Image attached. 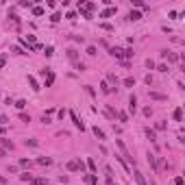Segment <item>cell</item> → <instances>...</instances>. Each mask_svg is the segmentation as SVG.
<instances>
[{
    "label": "cell",
    "mask_w": 185,
    "mask_h": 185,
    "mask_svg": "<svg viewBox=\"0 0 185 185\" xmlns=\"http://www.w3.org/2000/svg\"><path fill=\"white\" fill-rule=\"evenodd\" d=\"M116 144H118V148H120V152H122V157L129 161V163H135V159H133V155L129 152V148H126V144L122 141V139H116Z\"/></svg>",
    "instance_id": "6da1fadb"
},
{
    "label": "cell",
    "mask_w": 185,
    "mask_h": 185,
    "mask_svg": "<svg viewBox=\"0 0 185 185\" xmlns=\"http://www.w3.org/2000/svg\"><path fill=\"white\" fill-rule=\"evenodd\" d=\"M68 170L70 172H83L85 170V161H81V159H72V161H68Z\"/></svg>",
    "instance_id": "7a4b0ae2"
},
{
    "label": "cell",
    "mask_w": 185,
    "mask_h": 185,
    "mask_svg": "<svg viewBox=\"0 0 185 185\" xmlns=\"http://www.w3.org/2000/svg\"><path fill=\"white\" fill-rule=\"evenodd\" d=\"M70 118H72V122H74V126H76L79 131H85V124L81 122V118H79V116H76L74 111H70Z\"/></svg>",
    "instance_id": "3957f363"
},
{
    "label": "cell",
    "mask_w": 185,
    "mask_h": 185,
    "mask_svg": "<svg viewBox=\"0 0 185 185\" xmlns=\"http://www.w3.org/2000/svg\"><path fill=\"white\" fill-rule=\"evenodd\" d=\"M109 54H111V57H116V59H124V50H122V48H118V46L109 48Z\"/></svg>",
    "instance_id": "277c9868"
},
{
    "label": "cell",
    "mask_w": 185,
    "mask_h": 185,
    "mask_svg": "<svg viewBox=\"0 0 185 185\" xmlns=\"http://www.w3.org/2000/svg\"><path fill=\"white\" fill-rule=\"evenodd\" d=\"M129 111H131V113L137 111V96H135V94H131V98H129Z\"/></svg>",
    "instance_id": "5b68a950"
},
{
    "label": "cell",
    "mask_w": 185,
    "mask_h": 185,
    "mask_svg": "<svg viewBox=\"0 0 185 185\" xmlns=\"http://www.w3.org/2000/svg\"><path fill=\"white\" fill-rule=\"evenodd\" d=\"M133 179H135V183H137V185H148V183H146V179H144V174H141L139 170L133 172Z\"/></svg>",
    "instance_id": "8992f818"
},
{
    "label": "cell",
    "mask_w": 185,
    "mask_h": 185,
    "mask_svg": "<svg viewBox=\"0 0 185 185\" xmlns=\"http://www.w3.org/2000/svg\"><path fill=\"white\" fill-rule=\"evenodd\" d=\"M68 59H70L72 63H79V52H76L74 48H70V50H68Z\"/></svg>",
    "instance_id": "52a82bcc"
},
{
    "label": "cell",
    "mask_w": 185,
    "mask_h": 185,
    "mask_svg": "<svg viewBox=\"0 0 185 185\" xmlns=\"http://www.w3.org/2000/svg\"><path fill=\"white\" fill-rule=\"evenodd\" d=\"M28 85H31V90H33V92H39V90H42V87H39V83H37V79H35V76H28Z\"/></svg>",
    "instance_id": "ba28073f"
},
{
    "label": "cell",
    "mask_w": 185,
    "mask_h": 185,
    "mask_svg": "<svg viewBox=\"0 0 185 185\" xmlns=\"http://www.w3.org/2000/svg\"><path fill=\"white\" fill-rule=\"evenodd\" d=\"M116 11H118V9H116V7H109V9H105V11H102V13H100V18H111V15H113V13H116Z\"/></svg>",
    "instance_id": "9c48e42d"
},
{
    "label": "cell",
    "mask_w": 185,
    "mask_h": 185,
    "mask_svg": "<svg viewBox=\"0 0 185 185\" xmlns=\"http://www.w3.org/2000/svg\"><path fill=\"white\" fill-rule=\"evenodd\" d=\"M107 81H109V83H111V85H113V87H111V90H116V85H118V76H116V74H113V72H109V74H107Z\"/></svg>",
    "instance_id": "30bf717a"
},
{
    "label": "cell",
    "mask_w": 185,
    "mask_h": 185,
    "mask_svg": "<svg viewBox=\"0 0 185 185\" xmlns=\"http://www.w3.org/2000/svg\"><path fill=\"white\" fill-rule=\"evenodd\" d=\"M126 18H129L131 22H137V20H141V13H139V11H131V13H129Z\"/></svg>",
    "instance_id": "8fae6325"
},
{
    "label": "cell",
    "mask_w": 185,
    "mask_h": 185,
    "mask_svg": "<svg viewBox=\"0 0 185 185\" xmlns=\"http://www.w3.org/2000/svg\"><path fill=\"white\" fill-rule=\"evenodd\" d=\"M150 98H152V100H166L168 96H166V94H159V92H150Z\"/></svg>",
    "instance_id": "7c38bea8"
},
{
    "label": "cell",
    "mask_w": 185,
    "mask_h": 185,
    "mask_svg": "<svg viewBox=\"0 0 185 185\" xmlns=\"http://www.w3.org/2000/svg\"><path fill=\"white\" fill-rule=\"evenodd\" d=\"M172 118H174L177 122H181V120H183V111H181V107H179V109H174V113H172Z\"/></svg>",
    "instance_id": "4fadbf2b"
},
{
    "label": "cell",
    "mask_w": 185,
    "mask_h": 185,
    "mask_svg": "<svg viewBox=\"0 0 185 185\" xmlns=\"http://www.w3.org/2000/svg\"><path fill=\"white\" fill-rule=\"evenodd\" d=\"M116 118H118L120 122H129V113H126V111H118V116H116Z\"/></svg>",
    "instance_id": "5bb4252c"
},
{
    "label": "cell",
    "mask_w": 185,
    "mask_h": 185,
    "mask_svg": "<svg viewBox=\"0 0 185 185\" xmlns=\"http://www.w3.org/2000/svg\"><path fill=\"white\" fill-rule=\"evenodd\" d=\"M85 183H90V185H98V179H96L94 174H85Z\"/></svg>",
    "instance_id": "9a60e30c"
},
{
    "label": "cell",
    "mask_w": 185,
    "mask_h": 185,
    "mask_svg": "<svg viewBox=\"0 0 185 185\" xmlns=\"http://www.w3.org/2000/svg\"><path fill=\"white\" fill-rule=\"evenodd\" d=\"M146 137L150 139V141H157V133H155L152 129H146Z\"/></svg>",
    "instance_id": "2e32d148"
},
{
    "label": "cell",
    "mask_w": 185,
    "mask_h": 185,
    "mask_svg": "<svg viewBox=\"0 0 185 185\" xmlns=\"http://www.w3.org/2000/svg\"><path fill=\"white\" fill-rule=\"evenodd\" d=\"M37 163H39V166H50V163H52V159H50V157H39V159H37Z\"/></svg>",
    "instance_id": "e0dca14e"
},
{
    "label": "cell",
    "mask_w": 185,
    "mask_h": 185,
    "mask_svg": "<svg viewBox=\"0 0 185 185\" xmlns=\"http://www.w3.org/2000/svg\"><path fill=\"white\" fill-rule=\"evenodd\" d=\"M20 179H22V181H26V183H33V179H35V177H33V174H28V172H24V174H20Z\"/></svg>",
    "instance_id": "ac0fdd59"
},
{
    "label": "cell",
    "mask_w": 185,
    "mask_h": 185,
    "mask_svg": "<svg viewBox=\"0 0 185 185\" xmlns=\"http://www.w3.org/2000/svg\"><path fill=\"white\" fill-rule=\"evenodd\" d=\"M33 183H35V185H48V179H44V177H35Z\"/></svg>",
    "instance_id": "d6986e66"
},
{
    "label": "cell",
    "mask_w": 185,
    "mask_h": 185,
    "mask_svg": "<svg viewBox=\"0 0 185 185\" xmlns=\"http://www.w3.org/2000/svg\"><path fill=\"white\" fill-rule=\"evenodd\" d=\"M124 85H126V87H135V79H133V76H126V79H124Z\"/></svg>",
    "instance_id": "ffe728a7"
},
{
    "label": "cell",
    "mask_w": 185,
    "mask_h": 185,
    "mask_svg": "<svg viewBox=\"0 0 185 185\" xmlns=\"http://www.w3.org/2000/svg\"><path fill=\"white\" fill-rule=\"evenodd\" d=\"M100 90H102V92H105V94H111V92H113V90L109 87V83H105V81L100 83Z\"/></svg>",
    "instance_id": "44dd1931"
},
{
    "label": "cell",
    "mask_w": 185,
    "mask_h": 185,
    "mask_svg": "<svg viewBox=\"0 0 185 185\" xmlns=\"http://www.w3.org/2000/svg\"><path fill=\"white\" fill-rule=\"evenodd\" d=\"M94 135H96L98 139H105V133H102V131H100L98 126H94Z\"/></svg>",
    "instance_id": "7402d4cb"
},
{
    "label": "cell",
    "mask_w": 185,
    "mask_h": 185,
    "mask_svg": "<svg viewBox=\"0 0 185 185\" xmlns=\"http://www.w3.org/2000/svg\"><path fill=\"white\" fill-rule=\"evenodd\" d=\"M33 15H37V18L44 15V9H42V7H33Z\"/></svg>",
    "instance_id": "603a6c76"
},
{
    "label": "cell",
    "mask_w": 185,
    "mask_h": 185,
    "mask_svg": "<svg viewBox=\"0 0 185 185\" xmlns=\"http://www.w3.org/2000/svg\"><path fill=\"white\" fill-rule=\"evenodd\" d=\"M0 144H2L4 148H11V150H13V141H9V139H0Z\"/></svg>",
    "instance_id": "cb8c5ba5"
},
{
    "label": "cell",
    "mask_w": 185,
    "mask_h": 185,
    "mask_svg": "<svg viewBox=\"0 0 185 185\" xmlns=\"http://www.w3.org/2000/svg\"><path fill=\"white\" fill-rule=\"evenodd\" d=\"M52 81H54V74H52V72H48V79H46V87H50V85H52Z\"/></svg>",
    "instance_id": "d4e9b609"
},
{
    "label": "cell",
    "mask_w": 185,
    "mask_h": 185,
    "mask_svg": "<svg viewBox=\"0 0 185 185\" xmlns=\"http://www.w3.org/2000/svg\"><path fill=\"white\" fill-rule=\"evenodd\" d=\"M148 163H150V166L157 170V163H155V155H150V152H148Z\"/></svg>",
    "instance_id": "484cf974"
},
{
    "label": "cell",
    "mask_w": 185,
    "mask_h": 185,
    "mask_svg": "<svg viewBox=\"0 0 185 185\" xmlns=\"http://www.w3.org/2000/svg\"><path fill=\"white\" fill-rule=\"evenodd\" d=\"M87 168H90L92 172H96V163H94V159H87Z\"/></svg>",
    "instance_id": "4316f807"
},
{
    "label": "cell",
    "mask_w": 185,
    "mask_h": 185,
    "mask_svg": "<svg viewBox=\"0 0 185 185\" xmlns=\"http://www.w3.org/2000/svg\"><path fill=\"white\" fill-rule=\"evenodd\" d=\"M131 57H133V48H126L124 50V59H131Z\"/></svg>",
    "instance_id": "83f0119b"
},
{
    "label": "cell",
    "mask_w": 185,
    "mask_h": 185,
    "mask_svg": "<svg viewBox=\"0 0 185 185\" xmlns=\"http://www.w3.org/2000/svg\"><path fill=\"white\" fill-rule=\"evenodd\" d=\"M15 107H18V109H20V111H22V109H24V107H26V100H18V102H15Z\"/></svg>",
    "instance_id": "f1b7e54d"
},
{
    "label": "cell",
    "mask_w": 185,
    "mask_h": 185,
    "mask_svg": "<svg viewBox=\"0 0 185 185\" xmlns=\"http://www.w3.org/2000/svg\"><path fill=\"white\" fill-rule=\"evenodd\" d=\"M18 118H20V120H22V122H31V116H26V113H20V116H18Z\"/></svg>",
    "instance_id": "f546056e"
},
{
    "label": "cell",
    "mask_w": 185,
    "mask_h": 185,
    "mask_svg": "<svg viewBox=\"0 0 185 185\" xmlns=\"http://www.w3.org/2000/svg\"><path fill=\"white\" fill-rule=\"evenodd\" d=\"M9 124V118L7 116H0V126H7Z\"/></svg>",
    "instance_id": "4dcf8cb0"
},
{
    "label": "cell",
    "mask_w": 185,
    "mask_h": 185,
    "mask_svg": "<svg viewBox=\"0 0 185 185\" xmlns=\"http://www.w3.org/2000/svg\"><path fill=\"white\" fill-rule=\"evenodd\" d=\"M133 4H135V7H141V9H148V4H144L141 0H133Z\"/></svg>",
    "instance_id": "1f68e13d"
},
{
    "label": "cell",
    "mask_w": 185,
    "mask_h": 185,
    "mask_svg": "<svg viewBox=\"0 0 185 185\" xmlns=\"http://www.w3.org/2000/svg\"><path fill=\"white\" fill-rule=\"evenodd\" d=\"M50 20H52V22H59V20H61V13H52Z\"/></svg>",
    "instance_id": "d6a6232c"
},
{
    "label": "cell",
    "mask_w": 185,
    "mask_h": 185,
    "mask_svg": "<svg viewBox=\"0 0 185 185\" xmlns=\"http://www.w3.org/2000/svg\"><path fill=\"white\" fill-rule=\"evenodd\" d=\"M144 116L150 118V116H152V109H150V107H144Z\"/></svg>",
    "instance_id": "836d02e7"
},
{
    "label": "cell",
    "mask_w": 185,
    "mask_h": 185,
    "mask_svg": "<svg viewBox=\"0 0 185 185\" xmlns=\"http://www.w3.org/2000/svg\"><path fill=\"white\" fill-rule=\"evenodd\" d=\"M4 63H7V54H0V70L4 68Z\"/></svg>",
    "instance_id": "e575fe53"
},
{
    "label": "cell",
    "mask_w": 185,
    "mask_h": 185,
    "mask_svg": "<svg viewBox=\"0 0 185 185\" xmlns=\"http://www.w3.org/2000/svg\"><path fill=\"white\" fill-rule=\"evenodd\" d=\"M54 54V48L52 46H46V57H52Z\"/></svg>",
    "instance_id": "d590c367"
},
{
    "label": "cell",
    "mask_w": 185,
    "mask_h": 185,
    "mask_svg": "<svg viewBox=\"0 0 185 185\" xmlns=\"http://www.w3.org/2000/svg\"><path fill=\"white\" fill-rule=\"evenodd\" d=\"M96 52H98V50H96V46H90V48H87V54H90V57H94Z\"/></svg>",
    "instance_id": "8d00e7d4"
},
{
    "label": "cell",
    "mask_w": 185,
    "mask_h": 185,
    "mask_svg": "<svg viewBox=\"0 0 185 185\" xmlns=\"http://www.w3.org/2000/svg\"><path fill=\"white\" fill-rule=\"evenodd\" d=\"M174 185H185V181H183V177H177V179H174Z\"/></svg>",
    "instance_id": "74e56055"
},
{
    "label": "cell",
    "mask_w": 185,
    "mask_h": 185,
    "mask_svg": "<svg viewBox=\"0 0 185 185\" xmlns=\"http://www.w3.org/2000/svg\"><path fill=\"white\" fill-rule=\"evenodd\" d=\"M20 7H33V2H31V0H22Z\"/></svg>",
    "instance_id": "f35d334b"
},
{
    "label": "cell",
    "mask_w": 185,
    "mask_h": 185,
    "mask_svg": "<svg viewBox=\"0 0 185 185\" xmlns=\"http://www.w3.org/2000/svg\"><path fill=\"white\" fill-rule=\"evenodd\" d=\"M163 129H166V122H163V120H161V122H157V131H163Z\"/></svg>",
    "instance_id": "ab89813d"
},
{
    "label": "cell",
    "mask_w": 185,
    "mask_h": 185,
    "mask_svg": "<svg viewBox=\"0 0 185 185\" xmlns=\"http://www.w3.org/2000/svg\"><path fill=\"white\" fill-rule=\"evenodd\" d=\"M37 144H39L37 139H26V146H37Z\"/></svg>",
    "instance_id": "60d3db41"
},
{
    "label": "cell",
    "mask_w": 185,
    "mask_h": 185,
    "mask_svg": "<svg viewBox=\"0 0 185 185\" xmlns=\"http://www.w3.org/2000/svg\"><path fill=\"white\" fill-rule=\"evenodd\" d=\"M20 166H22V168H28V166H31V161H28V159H22V161H20Z\"/></svg>",
    "instance_id": "b9f144b4"
},
{
    "label": "cell",
    "mask_w": 185,
    "mask_h": 185,
    "mask_svg": "<svg viewBox=\"0 0 185 185\" xmlns=\"http://www.w3.org/2000/svg\"><path fill=\"white\" fill-rule=\"evenodd\" d=\"M42 122H44V124H50L52 120H50V116H42Z\"/></svg>",
    "instance_id": "7bdbcfd3"
},
{
    "label": "cell",
    "mask_w": 185,
    "mask_h": 185,
    "mask_svg": "<svg viewBox=\"0 0 185 185\" xmlns=\"http://www.w3.org/2000/svg\"><path fill=\"white\" fill-rule=\"evenodd\" d=\"M100 26H102L105 31H113V26H111V24H107V22H105V24H100Z\"/></svg>",
    "instance_id": "ee69618b"
},
{
    "label": "cell",
    "mask_w": 185,
    "mask_h": 185,
    "mask_svg": "<svg viewBox=\"0 0 185 185\" xmlns=\"http://www.w3.org/2000/svg\"><path fill=\"white\" fill-rule=\"evenodd\" d=\"M70 37H72L74 42H83V35H70Z\"/></svg>",
    "instance_id": "f6af8a7d"
},
{
    "label": "cell",
    "mask_w": 185,
    "mask_h": 185,
    "mask_svg": "<svg viewBox=\"0 0 185 185\" xmlns=\"http://www.w3.org/2000/svg\"><path fill=\"white\" fill-rule=\"evenodd\" d=\"M146 68H150V70H152V68H155V61H152V59H148V61H146Z\"/></svg>",
    "instance_id": "bcb514c9"
},
{
    "label": "cell",
    "mask_w": 185,
    "mask_h": 185,
    "mask_svg": "<svg viewBox=\"0 0 185 185\" xmlns=\"http://www.w3.org/2000/svg\"><path fill=\"white\" fill-rule=\"evenodd\" d=\"M157 70H159V72H168V65H166V63H161V65H159Z\"/></svg>",
    "instance_id": "7dc6e473"
},
{
    "label": "cell",
    "mask_w": 185,
    "mask_h": 185,
    "mask_svg": "<svg viewBox=\"0 0 185 185\" xmlns=\"http://www.w3.org/2000/svg\"><path fill=\"white\" fill-rule=\"evenodd\" d=\"M4 155H7V150H4V148H0V157H4Z\"/></svg>",
    "instance_id": "c3c4849f"
},
{
    "label": "cell",
    "mask_w": 185,
    "mask_h": 185,
    "mask_svg": "<svg viewBox=\"0 0 185 185\" xmlns=\"http://www.w3.org/2000/svg\"><path fill=\"white\" fill-rule=\"evenodd\" d=\"M0 183H2V185H7V179H4V177H0Z\"/></svg>",
    "instance_id": "681fc988"
},
{
    "label": "cell",
    "mask_w": 185,
    "mask_h": 185,
    "mask_svg": "<svg viewBox=\"0 0 185 185\" xmlns=\"http://www.w3.org/2000/svg\"><path fill=\"white\" fill-rule=\"evenodd\" d=\"M109 185H116V183H113V181H109Z\"/></svg>",
    "instance_id": "f907efd6"
}]
</instances>
